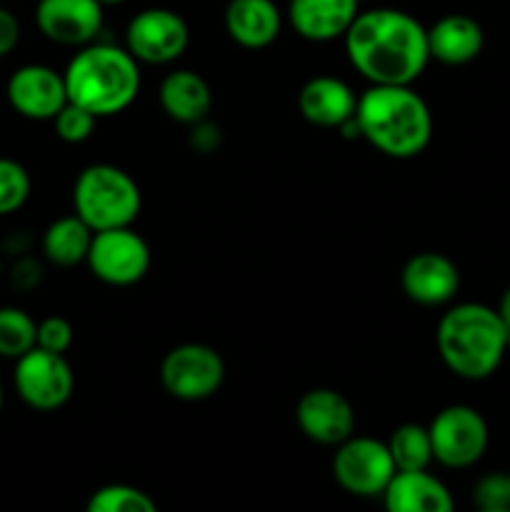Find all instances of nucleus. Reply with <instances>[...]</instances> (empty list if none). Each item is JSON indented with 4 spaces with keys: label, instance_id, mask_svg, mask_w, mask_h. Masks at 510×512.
Here are the masks:
<instances>
[{
    "label": "nucleus",
    "instance_id": "f257e3e1",
    "mask_svg": "<svg viewBox=\"0 0 510 512\" xmlns=\"http://www.w3.org/2000/svg\"><path fill=\"white\" fill-rule=\"evenodd\" d=\"M343 40L350 65L373 85H413L430 60L428 30L395 8L358 13Z\"/></svg>",
    "mask_w": 510,
    "mask_h": 512
},
{
    "label": "nucleus",
    "instance_id": "f03ea898",
    "mask_svg": "<svg viewBox=\"0 0 510 512\" xmlns=\"http://www.w3.org/2000/svg\"><path fill=\"white\" fill-rule=\"evenodd\" d=\"M360 138L395 160L423 153L433 138L428 103L410 85H370L355 108Z\"/></svg>",
    "mask_w": 510,
    "mask_h": 512
},
{
    "label": "nucleus",
    "instance_id": "7ed1b4c3",
    "mask_svg": "<svg viewBox=\"0 0 510 512\" xmlns=\"http://www.w3.org/2000/svg\"><path fill=\"white\" fill-rule=\"evenodd\" d=\"M435 343L445 368L463 380L490 378L510 348L508 330L498 310L480 303L450 308L440 318Z\"/></svg>",
    "mask_w": 510,
    "mask_h": 512
},
{
    "label": "nucleus",
    "instance_id": "20e7f679",
    "mask_svg": "<svg viewBox=\"0 0 510 512\" xmlns=\"http://www.w3.org/2000/svg\"><path fill=\"white\" fill-rule=\"evenodd\" d=\"M70 103L83 105L95 118H110L135 103L140 93L138 60L128 48L88 43L63 73Z\"/></svg>",
    "mask_w": 510,
    "mask_h": 512
},
{
    "label": "nucleus",
    "instance_id": "39448f33",
    "mask_svg": "<svg viewBox=\"0 0 510 512\" xmlns=\"http://www.w3.org/2000/svg\"><path fill=\"white\" fill-rule=\"evenodd\" d=\"M75 215L90 228L110 230L125 228L138 220L143 195L133 175L110 163H95L80 170L73 185Z\"/></svg>",
    "mask_w": 510,
    "mask_h": 512
},
{
    "label": "nucleus",
    "instance_id": "423d86ee",
    "mask_svg": "<svg viewBox=\"0 0 510 512\" xmlns=\"http://www.w3.org/2000/svg\"><path fill=\"white\" fill-rule=\"evenodd\" d=\"M225 380L220 353L203 343H183L168 350L160 363V383L165 393L185 403L213 398Z\"/></svg>",
    "mask_w": 510,
    "mask_h": 512
},
{
    "label": "nucleus",
    "instance_id": "0eeeda50",
    "mask_svg": "<svg viewBox=\"0 0 510 512\" xmlns=\"http://www.w3.org/2000/svg\"><path fill=\"white\" fill-rule=\"evenodd\" d=\"M15 393L28 408L53 413L63 408L75 390V373L65 355L50 353L35 345L15 360Z\"/></svg>",
    "mask_w": 510,
    "mask_h": 512
},
{
    "label": "nucleus",
    "instance_id": "6e6552de",
    "mask_svg": "<svg viewBox=\"0 0 510 512\" xmlns=\"http://www.w3.org/2000/svg\"><path fill=\"white\" fill-rule=\"evenodd\" d=\"M395 475V463L390 458L388 443L375 438L350 435L335 445L333 478L345 493L355 498H380Z\"/></svg>",
    "mask_w": 510,
    "mask_h": 512
},
{
    "label": "nucleus",
    "instance_id": "1a4fd4ad",
    "mask_svg": "<svg viewBox=\"0 0 510 512\" xmlns=\"http://www.w3.org/2000/svg\"><path fill=\"white\" fill-rule=\"evenodd\" d=\"M433 460L463 470L478 463L488 448V423L470 405H448L428 425Z\"/></svg>",
    "mask_w": 510,
    "mask_h": 512
},
{
    "label": "nucleus",
    "instance_id": "9d476101",
    "mask_svg": "<svg viewBox=\"0 0 510 512\" xmlns=\"http://www.w3.org/2000/svg\"><path fill=\"white\" fill-rule=\"evenodd\" d=\"M150 248L143 235L135 233L130 225L125 228L98 230L88 250L90 273L105 285L128 288L140 283L150 270Z\"/></svg>",
    "mask_w": 510,
    "mask_h": 512
},
{
    "label": "nucleus",
    "instance_id": "9b49d317",
    "mask_svg": "<svg viewBox=\"0 0 510 512\" xmlns=\"http://www.w3.org/2000/svg\"><path fill=\"white\" fill-rule=\"evenodd\" d=\"M188 43V23L168 8L140 10L125 30V48L138 63H173L185 53Z\"/></svg>",
    "mask_w": 510,
    "mask_h": 512
},
{
    "label": "nucleus",
    "instance_id": "f8f14e48",
    "mask_svg": "<svg viewBox=\"0 0 510 512\" xmlns=\"http://www.w3.org/2000/svg\"><path fill=\"white\" fill-rule=\"evenodd\" d=\"M295 423L308 440L335 448L355 433V410L338 390L313 388L295 405Z\"/></svg>",
    "mask_w": 510,
    "mask_h": 512
},
{
    "label": "nucleus",
    "instance_id": "ddd939ff",
    "mask_svg": "<svg viewBox=\"0 0 510 512\" xmlns=\"http://www.w3.org/2000/svg\"><path fill=\"white\" fill-rule=\"evenodd\" d=\"M5 93H8L10 108L28 120H53L68 103L63 75L38 63L15 70Z\"/></svg>",
    "mask_w": 510,
    "mask_h": 512
},
{
    "label": "nucleus",
    "instance_id": "4468645a",
    "mask_svg": "<svg viewBox=\"0 0 510 512\" xmlns=\"http://www.w3.org/2000/svg\"><path fill=\"white\" fill-rule=\"evenodd\" d=\"M100 0H38L35 23L40 33L58 45H88L103 30Z\"/></svg>",
    "mask_w": 510,
    "mask_h": 512
},
{
    "label": "nucleus",
    "instance_id": "2eb2a0df",
    "mask_svg": "<svg viewBox=\"0 0 510 512\" xmlns=\"http://www.w3.org/2000/svg\"><path fill=\"white\" fill-rule=\"evenodd\" d=\"M403 293L418 305H445L460 288L458 265L443 253H418L403 265L400 273Z\"/></svg>",
    "mask_w": 510,
    "mask_h": 512
},
{
    "label": "nucleus",
    "instance_id": "dca6fc26",
    "mask_svg": "<svg viewBox=\"0 0 510 512\" xmlns=\"http://www.w3.org/2000/svg\"><path fill=\"white\" fill-rule=\"evenodd\" d=\"M360 13V0H290L288 20L295 33L313 43L343 38Z\"/></svg>",
    "mask_w": 510,
    "mask_h": 512
},
{
    "label": "nucleus",
    "instance_id": "f3484780",
    "mask_svg": "<svg viewBox=\"0 0 510 512\" xmlns=\"http://www.w3.org/2000/svg\"><path fill=\"white\" fill-rule=\"evenodd\" d=\"M298 108L303 118L318 128H340L355 118L358 95L345 80L333 75H315L300 88Z\"/></svg>",
    "mask_w": 510,
    "mask_h": 512
},
{
    "label": "nucleus",
    "instance_id": "a211bd4d",
    "mask_svg": "<svg viewBox=\"0 0 510 512\" xmlns=\"http://www.w3.org/2000/svg\"><path fill=\"white\" fill-rule=\"evenodd\" d=\"M390 512H450L453 495L428 470H395L380 495Z\"/></svg>",
    "mask_w": 510,
    "mask_h": 512
},
{
    "label": "nucleus",
    "instance_id": "6ab92c4d",
    "mask_svg": "<svg viewBox=\"0 0 510 512\" xmlns=\"http://www.w3.org/2000/svg\"><path fill=\"white\" fill-rule=\"evenodd\" d=\"M280 28L283 15L273 0H230L225 8V30L243 48H268L278 40Z\"/></svg>",
    "mask_w": 510,
    "mask_h": 512
},
{
    "label": "nucleus",
    "instance_id": "aec40b11",
    "mask_svg": "<svg viewBox=\"0 0 510 512\" xmlns=\"http://www.w3.org/2000/svg\"><path fill=\"white\" fill-rule=\"evenodd\" d=\"M160 108L175 123L195 125L210 115L213 90L208 80L195 70H173L160 83Z\"/></svg>",
    "mask_w": 510,
    "mask_h": 512
},
{
    "label": "nucleus",
    "instance_id": "412c9836",
    "mask_svg": "<svg viewBox=\"0 0 510 512\" xmlns=\"http://www.w3.org/2000/svg\"><path fill=\"white\" fill-rule=\"evenodd\" d=\"M483 43V28L470 15H445V18H440L428 30L430 58L440 60L445 65L470 63V60H475L480 55Z\"/></svg>",
    "mask_w": 510,
    "mask_h": 512
},
{
    "label": "nucleus",
    "instance_id": "4be33fe9",
    "mask_svg": "<svg viewBox=\"0 0 510 512\" xmlns=\"http://www.w3.org/2000/svg\"><path fill=\"white\" fill-rule=\"evenodd\" d=\"M95 230L78 215H65L48 225L43 233V253L50 263L60 268H73L88 260L90 243H93Z\"/></svg>",
    "mask_w": 510,
    "mask_h": 512
},
{
    "label": "nucleus",
    "instance_id": "5701e85b",
    "mask_svg": "<svg viewBox=\"0 0 510 512\" xmlns=\"http://www.w3.org/2000/svg\"><path fill=\"white\" fill-rule=\"evenodd\" d=\"M388 450L395 470H428V465L433 463L430 433L418 423H405L395 428L388 440Z\"/></svg>",
    "mask_w": 510,
    "mask_h": 512
},
{
    "label": "nucleus",
    "instance_id": "b1692460",
    "mask_svg": "<svg viewBox=\"0 0 510 512\" xmlns=\"http://www.w3.org/2000/svg\"><path fill=\"white\" fill-rule=\"evenodd\" d=\"M38 343V323L15 305L0 308V358L18 360Z\"/></svg>",
    "mask_w": 510,
    "mask_h": 512
},
{
    "label": "nucleus",
    "instance_id": "393cba45",
    "mask_svg": "<svg viewBox=\"0 0 510 512\" xmlns=\"http://www.w3.org/2000/svg\"><path fill=\"white\" fill-rule=\"evenodd\" d=\"M88 512H158V503L135 485L110 483L90 495Z\"/></svg>",
    "mask_w": 510,
    "mask_h": 512
},
{
    "label": "nucleus",
    "instance_id": "a878e982",
    "mask_svg": "<svg viewBox=\"0 0 510 512\" xmlns=\"http://www.w3.org/2000/svg\"><path fill=\"white\" fill-rule=\"evenodd\" d=\"M30 173L18 160L0 158V218L23 208L30 198Z\"/></svg>",
    "mask_w": 510,
    "mask_h": 512
},
{
    "label": "nucleus",
    "instance_id": "bb28decb",
    "mask_svg": "<svg viewBox=\"0 0 510 512\" xmlns=\"http://www.w3.org/2000/svg\"><path fill=\"white\" fill-rule=\"evenodd\" d=\"M95 123H98V118H95L90 110H85L83 105L78 103H70V100L53 118L55 135H58L60 140H65V143H73V145L88 140L90 135H93Z\"/></svg>",
    "mask_w": 510,
    "mask_h": 512
},
{
    "label": "nucleus",
    "instance_id": "cd10ccee",
    "mask_svg": "<svg viewBox=\"0 0 510 512\" xmlns=\"http://www.w3.org/2000/svg\"><path fill=\"white\" fill-rule=\"evenodd\" d=\"M473 503L485 512L510 510V480L508 475L490 473L480 478L473 488Z\"/></svg>",
    "mask_w": 510,
    "mask_h": 512
},
{
    "label": "nucleus",
    "instance_id": "c85d7f7f",
    "mask_svg": "<svg viewBox=\"0 0 510 512\" xmlns=\"http://www.w3.org/2000/svg\"><path fill=\"white\" fill-rule=\"evenodd\" d=\"M73 325L60 315H50V318L40 320L38 323V348L50 350V353L65 355L73 345Z\"/></svg>",
    "mask_w": 510,
    "mask_h": 512
},
{
    "label": "nucleus",
    "instance_id": "c756f323",
    "mask_svg": "<svg viewBox=\"0 0 510 512\" xmlns=\"http://www.w3.org/2000/svg\"><path fill=\"white\" fill-rule=\"evenodd\" d=\"M190 143H193V148L200 150V153H213V150L220 145V128L210 125L208 118L200 120V123L193 125Z\"/></svg>",
    "mask_w": 510,
    "mask_h": 512
},
{
    "label": "nucleus",
    "instance_id": "7c9ffc66",
    "mask_svg": "<svg viewBox=\"0 0 510 512\" xmlns=\"http://www.w3.org/2000/svg\"><path fill=\"white\" fill-rule=\"evenodd\" d=\"M18 40H20L18 18H15L10 10L0 8V58H3V55H8L10 50L18 45Z\"/></svg>",
    "mask_w": 510,
    "mask_h": 512
},
{
    "label": "nucleus",
    "instance_id": "2f4dec72",
    "mask_svg": "<svg viewBox=\"0 0 510 512\" xmlns=\"http://www.w3.org/2000/svg\"><path fill=\"white\" fill-rule=\"evenodd\" d=\"M498 315L503 318L505 323V330H508V340H510V288L505 290L503 298H500V305H498Z\"/></svg>",
    "mask_w": 510,
    "mask_h": 512
},
{
    "label": "nucleus",
    "instance_id": "473e14b6",
    "mask_svg": "<svg viewBox=\"0 0 510 512\" xmlns=\"http://www.w3.org/2000/svg\"><path fill=\"white\" fill-rule=\"evenodd\" d=\"M100 3H103V5H120V3H125V0H100Z\"/></svg>",
    "mask_w": 510,
    "mask_h": 512
},
{
    "label": "nucleus",
    "instance_id": "72a5a7b5",
    "mask_svg": "<svg viewBox=\"0 0 510 512\" xmlns=\"http://www.w3.org/2000/svg\"><path fill=\"white\" fill-rule=\"evenodd\" d=\"M3 403H5V393H3V385H0V410H3Z\"/></svg>",
    "mask_w": 510,
    "mask_h": 512
},
{
    "label": "nucleus",
    "instance_id": "f704fd0d",
    "mask_svg": "<svg viewBox=\"0 0 510 512\" xmlns=\"http://www.w3.org/2000/svg\"><path fill=\"white\" fill-rule=\"evenodd\" d=\"M508 480H510V473H508Z\"/></svg>",
    "mask_w": 510,
    "mask_h": 512
}]
</instances>
